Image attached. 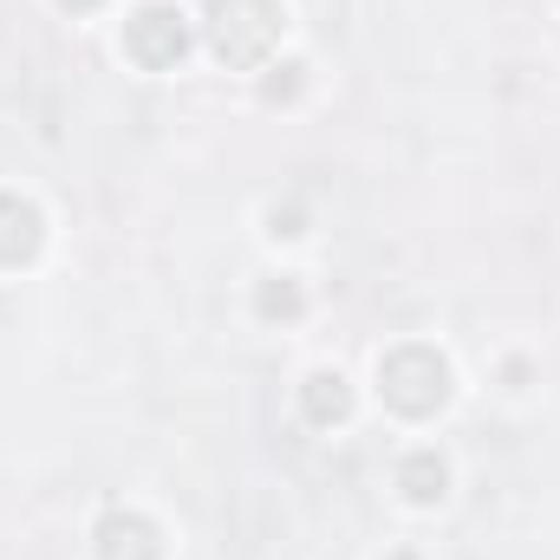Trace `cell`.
Wrapping results in <instances>:
<instances>
[{"mask_svg": "<svg viewBox=\"0 0 560 560\" xmlns=\"http://www.w3.org/2000/svg\"><path fill=\"white\" fill-rule=\"evenodd\" d=\"M378 398L411 423L436 418V411L450 405V359H443L436 346H423V339L392 346V352L378 359Z\"/></svg>", "mask_w": 560, "mask_h": 560, "instance_id": "cell-1", "label": "cell"}, {"mask_svg": "<svg viewBox=\"0 0 560 560\" xmlns=\"http://www.w3.org/2000/svg\"><path fill=\"white\" fill-rule=\"evenodd\" d=\"M209 46L222 66H261L280 46V0H209Z\"/></svg>", "mask_w": 560, "mask_h": 560, "instance_id": "cell-2", "label": "cell"}, {"mask_svg": "<svg viewBox=\"0 0 560 560\" xmlns=\"http://www.w3.org/2000/svg\"><path fill=\"white\" fill-rule=\"evenodd\" d=\"M189 52V13L170 7V0H143L138 13L125 20V59L143 66V72H170L183 66Z\"/></svg>", "mask_w": 560, "mask_h": 560, "instance_id": "cell-3", "label": "cell"}, {"mask_svg": "<svg viewBox=\"0 0 560 560\" xmlns=\"http://www.w3.org/2000/svg\"><path fill=\"white\" fill-rule=\"evenodd\" d=\"M92 548H98V560H163V535L138 509H112L92 528Z\"/></svg>", "mask_w": 560, "mask_h": 560, "instance_id": "cell-4", "label": "cell"}, {"mask_svg": "<svg viewBox=\"0 0 560 560\" xmlns=\"http://www.w3.org/2000/svg\"><path fill=\"white\" fill-rule=\"evenodd\" d=\"M39 242H46V215L26 196L0 189V268H26L39 255Z\"/></svg>", "mask_w": 560, "mask_h": 560, "instance_id": "cell-5", "label": "cell"}, {"mask_svg": "<svg viewBox=\"0 0 560 560\" xmlns=\"http://www.w3.org/2000/svg\"><path fill=\"white\" fill-rule=\"evenodd\" d=\"M300 418L313 423V430L346 423V418H352V385H346L339 372H313V378L300 385Z\"/></svg>", "mask_w": 560, "mask_h": 560, "instance_id": "cell-6", "label": "cell"}, {"mask_svg": "<svg viewBox=\"0 0 560 560\" xmlns=\"http://www.w3.org/2000/svg\"><path fill=\"white\" fill-rule=\"evenodd\" d=\"M398 489H405V502H418V509L443 502V495H450V463H443L436 450H411V456L398 463Z\"/></svg>", "mask_w": 560, "mask_h": 560, "instance_id": "cell-7", "label": "cell"}, {"mask_svg": "<svg viewBox=\"0 0 560 560\" xmlns=\"http://www.w3.org/2000/svg\"><path fill=\"white\" fill-rule=\"evenodd\" d=\"M255 313H261V319H300V313H306V293H300V280H293V275L268 280V287L255 293Z\"/></svg>", "mask_w": 560, "mask_h": 560, "instance_id": "cell-8", "label": "cell"}, {"mask_svg": "<svg viewBox=\"0 0 560 560\" xmlns=\"http://www.w3.org/2000/svg\"><path fill=\"white\" fill-rule=\"evenodd\" d=\"M59 7H66V13H92L98 0H59Z\"/></svg>", "mask_w": 560, "mask_h": 560, "instance_id": "cell-9", "label": "cell"}]
</instances>
